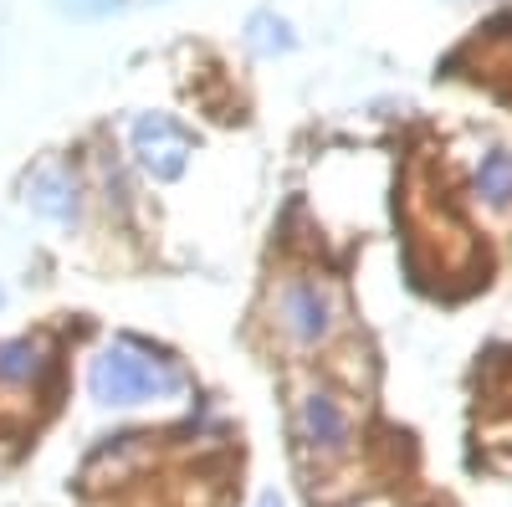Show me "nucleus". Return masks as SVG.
<instances>
[{"mask_svg": "<svg viewBox=\"0 0 512 507\" xmlns=\"http://www.w3.org/2000/svg\"><path fill=\"white\" fill-rule=\"evenodd\" d=\"M26 200L41 210V216H52V221H72L77 216V185L62 175V169H41V175L31 180Z\"/></svg>", "mask_w": 512, "mask_h": 507, "instance_id": "nucleus-5", "label": "nucleus"}, {"mask_svg": "<svg viewBox=\"0 0 512 507\" xmlns=\"http://www.w3.org/2000/svg\"><path fill=\"white\" fill-rule=\"evenodd\" d=\"M256 507H282V497H277V492H267V497H262V502H256Z\"/></svg>", "mask_w": 512, "mask_h": 507, "instance_id": "nucleus-8", "label": "nucleus"}, {"mask_svg": "<svg viewBox=\"0 0 512 507\" xmlns=\"http://www.w3.org/2000/svg\"><path fill=\"white\" fill-rule=\"evenodd\" d=\"M88 385H93V400L103 405H144V400H164V395H180V369L139 349V344H128V338H118V344H108L98 359H93V374H88Z\"/></svg>", "mask_w": 512, "mask_h": 507, "instance_id": "nucleus-1", "label": "nucleus"}, {"mask_svg": "<svg viewBox=\"0 0 512 507\" xmlns=\"http://www.w3.org/2000/svg\"><path fill=\"white\" fill-rule=\"evenodd\" d=\"M0 298H6V292H0Z\"/></svg>", "mask_w": 512, "mask_h": 507, "instance_id": "nucleus-9", "label": "nucleus"}, {"mask_svg": "<svg viewBox=\"0 0 512 507\" xmlns=\"http://www.w3.org/2000/svg\"><path fill=\"white\" fill-rule=\"evenodd\" d=\"M303 431H308V441L318 446V451H328V456H338L349 446V420H344V410L333 405V395H308L303 400Z\"/></svg>", "mask_w": 512, "mask_h": 507, "instance_id": "nucleus-4", "label": "nucleus"}, {"mask_svg": "<svg viewBox=\"0 0 512 507\" xmlns=\"http://www.w3.org/2000/svg\"><path fill=\"white\" fill-rule=\"evenodd\" d=\"M282 323H287V333L297 338V344H318V338H328L333 308L318 292V282H292L282 292Z\"/></svg>", "mask_w": 512, "mask_h": 507, "instance_id": "nucleus-3", "label": "nucleus"}, {"mask_svg": "<svg viewBox=\"0 0 512 507\" xmlns=\"http://www.w3.org/2000/svg\"><path fill=\"white\" fill-rule=\"evenodd\" d=\"M134 149H139L144 169H149V175H159V180H175L180 169H185V159H190L185 129H175L164 113H144L134 123Z\"/></svg>", "mask_w": 512, "mask_h": 507, "instance_id": "nucleus-2", "label": "nucleus"}, {"mask_svg": "<svg viewBox=\"0 0 512 507\" xmlns=\"http://www.w3.org/2000/svg\"><path fill=\"white\" fill-rule=\"evenodd\" d=\"M477 190H482L492 205H507V200H512V154L492 149V154L482 159V169H477Z\"/></svg>", "mask_w": 512, "mask_h": 507, "instance_id": "nucleus-7", "label": "nucleus"}, {"mask_svg": "<svg viewBox=\"0 0 512 507\" xmlns=\"http://www.w3.org/2000/svg\"><path fill=\"white\" fill-rule=\"evenodd\" d=\"M41 369H47V359H41V344H31V338L0 344V379H6V385H26V379H36Z\"/></svg>", "mask_w": 512, "mask_h": 507, "instance_id": "nucleus-6", "label": "nucleus"}]
</instances>
